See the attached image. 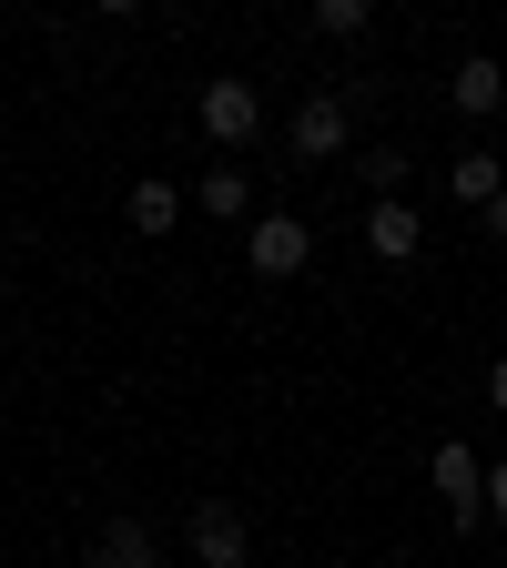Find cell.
Segmentation results:
<instances>
[{"instance_id": "obj_13", "label": "cell", "mask_w": 507, "mask_h": 568, "mask_svg": "<svg viewBox=\"0 0 507 568\" xmlns=\"http://www.w3.org/2000/svg\"><path fill=\"white\" fill-rule=\"evenodd\" d=\"M366 21H376L366 0H315V31H325V41H366Z\"/></svg>"}, {"instance_id": "obj_5", "label": "cell", "mask_w": 507, "mask_h": 568, "mask_svg": "<svg viewBox=\"0 0 507 568\" xmlns=\"http://www.w3.org/2000/svg\"><path fill=\"white\" fill-rule=\"evenodd\" d=\"M254 132H264V92H254V82H203V142L244 153Z\"/></svg>"}, {"instance_id": "obj_12", "label": "cell", "mask_w": 507, "mask_h": 568, "mask_svg": "<svg viewBox=\"0 0 507 568\" xmlns=\"http://www.w3.org/2000/svg\"><path fill=\"white\" fill-rule=\"evenodd\" d=\"M355 163H366V193H376V203H396V183L416 173V163L396 153V142H376V153H355Z\"/></svg>"}, {"instance_id": "obj_3", "label": "cell", "mask_w": 507, "mask_h": 568, "mask_svg": "<svg viewBox=\"0 0 507 568\" xmlns=\"http://www.w3.org/2000/svg\"><path fill=\"white\" fill-rule=\"evenodd\" d=\"M244 264H254L264 284H284V274L315 264V234L295 224V213H254V224H244Z\"/></svg>"}, {"instance_id": "obj_6", "label": "cell", "mask_w": 507, "mask_h": 568, "mask_svg": "<svg viewBox=\"0 0 507 568\" xmlns=\"http://www.w3.org/2000/svg\"><path fill=\"white\" fill-rule=\"evenodd\" d=\"M366 254H376V264H416V254H426L416 203H366Z\"/></svg>"}, {"instance_id": "obj_8", "label": "cell", "mask_w": 507, "mask_h": 568, "mask_svg": "<svg viewBox=\"0 0 507 568\" xmlns=\"http://www.w3.org/2000/svg\"><path fill=\"white\" fill-rule=\"evenodd\" d=\"M122 213H132V234H142V244H163V234L183 224V193H173V183H153V173H142V183L122 193Z\"/></svg>"}, {"instance_id": "obj_7", "label": "cell", "mask_w": 507, "mask_h": 568, "mask_svg": "<svg viewBox=\"0 0 507 568\" xmlns=\"http://www.w3.org/2000/svg\"><path fill=\"white\" fill-rule=\"evenodd\" d=\"M447 102H457V112H477V122H487V112H497V102H507V71H497V61H487V51H467V61H457V71H447Z\"/></svg>"}, {"instance_id": "obj_15", "label": "cell", "mask_w": 507, "mask_h": 568, "mask_svg": "<svg viewBox=\"0 0 507 568\" xmlns=\"http://www.w3.org/2000/svg\"><path fill=\"white\" fill-rule=\"evenodd\" d=\"M487 406L507 416V355H497V366H487Z\"/></svg>"}, {"instance_id": "obj_10", "label": "cell", "mask_w": 507, "mask_h": 568, "mask_svg": "<svg viewBox=\"0 0 507 568\" xmlns=\"http://www.w3.org/2000/svg\"><path fill=\"white\" fill-rule=\"evenodd\" d=\"M92 568H153V528H142V518H112L92 538Z\"/></svg>"}, {"instance_id": "obj_4", "label": "cell", "mask_w": 507, "mask_h": 568, "mask_svg": "<svg viewBox=\"0 0 507 568\" xmlns=\"http://www.w3.org/2000/svg\"><path fill=\"white\" fill-rule=\"evenodd\" d=\"M183 538H193V568H244L254 558V528H244V508H224V497H203Z\"/></svg>"}, {"instance_id": "obj_9", "label": "cell", "mask_w": 507, "mask_h": 568, "mask_svg": "<svg viewBox=\"0 0 507 568\" xmlns=\"http://www.w3.org/2000/svg\"><path fill=\"white\" fill-rule=\"evenodd\" d=\"M447 193H457V203H477V213H487V203H497V193H507V163H497V153H457V163H447Z\"/></svg>"}, {"instance_id": "obj_14", "label": "cell", "mask_w": 507, "mask_h": 568, "mask_svg": "<svg viewBox=\"0 0 507 568\" xmlns=\"http://www.w3.org/2000/svg\"><path fill=\"white\" fill-rule=\"evenodd\" d=\"M487 518H507V457L487 467Z\"/></svg>"}, {"instance_id": "obj_11", "label": "cell", "mask_w": 507, "mask_h": 568, "mask_svg": "<svg viewBox=\"0 0 507 568\" xmlns=\"http://www.w3.org/2000/svg\"><path fill=\"white\" fill-rule=\"evenodd\" d=\"M203 213H213V224H244V213H254V183H244L234 163H213V173H203Z\"/></svg>"}, {"instance_id": "obj_1", "label": "cell", "mask_w": 507, "mask_h": 568, "mask_svg": "<svg viewBox=\"0 0 507 568\" xmlns=\"http://www.w3.org/2000/svg\"><path fill=\"white\" fill-rule=\"evenodd\" d=\"M284 153H295V163H345V153H355V112H345V92H305L295 122H284Z\"/></svg>"}, {"instance_id": "obj_2", "label": "cell", "mask_w": 507, "mask_h": 568, "mask_svg": "<svg viewBox=\"0 0 507 568\" xmlns=\"http://www.w3.org/2000/svg\"><path fill=\"white\" fill-rule=\"evenodd\" d=\"M426 477H437V508H447V528H477V518H487V457H477L467 437H447Z\"/></svg>"}, {"instance_id": "obj_16", "label": "cell", "mask_w": 507, "mask_h": 568, "mask_svg": "<svg viewBox=\"0 0 507 568\" xmlns=\"http://www.w3.org/2000/svg\"><path fill=\"white\" fill-rule=\"evenodd\" d=\"M477 224H487V234H497V244H507V193H497V203H487V213H477Z\"/></svg>"}]
</instances>
